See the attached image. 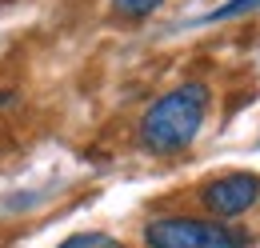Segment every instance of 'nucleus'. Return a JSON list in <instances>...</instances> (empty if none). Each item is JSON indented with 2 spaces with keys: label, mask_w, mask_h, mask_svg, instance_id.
<instances>
[{
  "label": "nucleus",
  "mask_w": 260,
  "mask_h": 248,
  "mask_svg": "<svg viewBox=\"0 0 260 248\" xmlns=\"http://www.w3.org/2000/svg\"><path fill=\"white\" fill-rule=\"evenodd\" d=\"M204 112H208V84L200 80L176 84L172 92L156 96L140 116V148L152 156L184 152L204 124Z\"/></svg>",
  "instance_id": "1"
},
{
  "label": "nucleus",
  "mask_w": 260,
  "mask_h": 248,
  "mask_svg": "<svg viewBox=\"0 0 260 248\" xmlns=\"http://www.w3.org/2000/svg\"><path fill=\"white\" fill-rule=\"evenodd\" d=\"M248 240V232L196 216H160L144 228V248H244Z\"/></svg>",
  "instance_id": "2"
},
{
  "label": "nucleus",
  "mask_w": 260,
  "mask_h": 248,
  "mask_svg": "<svg viewBox=\"0 0 260 248\" xmlns=\"http://www.w3.org/2000/svg\"><path fill=\"white\" fill-rule=\"evenodd\" d=\"M200 200H204V208H208L216 220L244 216V212L260 200V176L256 172H228L220 180L204 184Z\"/></svg>",
  "instance_id": "3"
},
{
  "label": "nucleus",
  "mask_w": 260,
  "mask_h": 248,
  "mask_svg": "<svg viewBox=\"0 0 260 248\" xmlns=\"http://www.w3.org/2000/svg\"><path fill=\"white\" fill-rule=\"evenodd\" d=\"M164 0H112V12L124 16V20H140V16H152Z\"/></svg>",
  "instance_id": "4"
},
{
  "label": "nucleus",
  "mask_w": 260,
  "mask_h": 248,
  "mask_svg": "<svg viewBox=\"0 0 260 248\" xmlns=\"http://www.w3.org/2000/svg\"><path fill=\"white\" fill-rule=\"evenodd\" d=\"M60 248H124L116 236H108V232H76V236H68Z\"/></svg>",
  "instance_id": "5"
},
{
  "label": "nucleus",
  "mask_w": 260,
  "mask_h": 248,
  "mask_svg": "<svg viewBox=\"0 0 260 248\" xmlns=\"http://www.w3.org/2000/svg\"><path fill=\"white\" fill-rule=\"evenodd\" d=\"M260 0H228V4H220V8H212L204 20L208 24H216V20H236V16H244V12H256Z\"/></svg>",
  "instance_id": "6"
}]
</instances>
